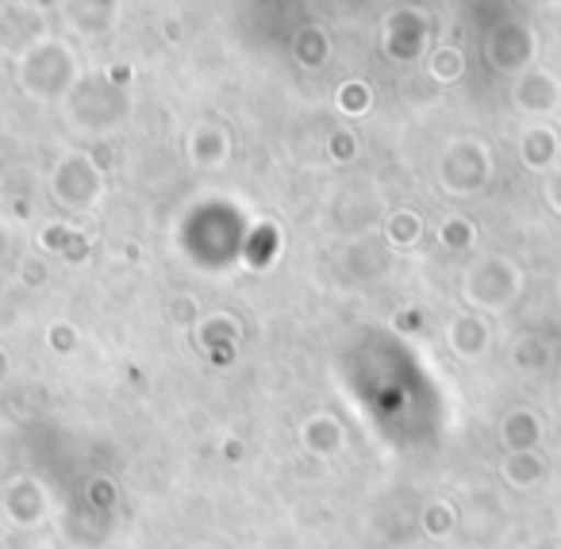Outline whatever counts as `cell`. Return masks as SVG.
Here are the masks:
<instances>
[]
</instances>
